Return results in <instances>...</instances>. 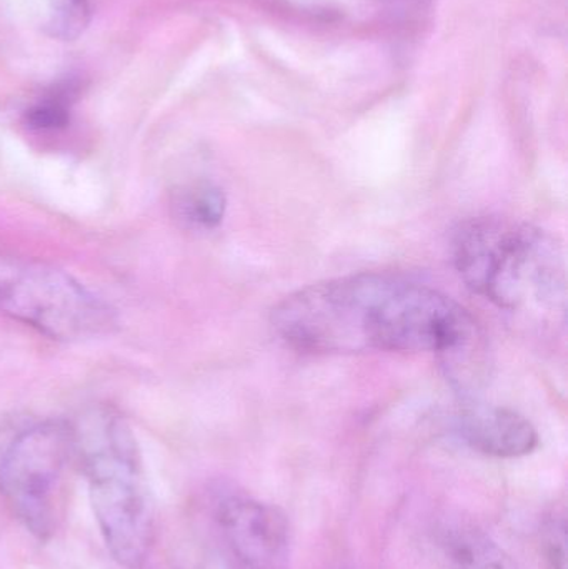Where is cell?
<instances>
[{
  "label": "cell",
  "mask_w": 568,
  "mask_h": 569,
  "mask_svg": "<svg viewBox=\"0 0 568 569\" xmlns=\"http://www.w3.org/2000/svg\"><path fill=\"white\" fill-rule=\"evenodd\" d=\"M72 461V425L59 420L23 428L0 453V495L20 527L42 543L59 533L66 518Z\"/></svg>",
  "instance_id": "cell-4"
},
{
  "label": "cell",
  "mask_w": 568,
  "mask_h": 569,
  "mask_svg": "<svg viewBox=\"0 0 568 569\" xmlns=\"http://www.w3.org/2000/svg\"><path fill=\"white\" fill-rule=\"evenodd\" d=\"M16 7L53 39H73L89 23L87 0H16Z\"/></svg>",
  "instance_id": "cell-9"
},
{
  "label": "cell",
  "mask_w": 568,
  "mask_h": 569,
  "mask_svg": "<svg viewBox=\"0 0 568 569\" xmlns=\"http://www.w3.org/2000/svg\"><path fill=\"white\" fill-rule=\"evenodd\" d=\"M226 193L212 182L190 183L177 193V216L192 229H217L226 217Z\"/></svg>",
  "instance_id": "cell-10"
},
{
  "label": "cell",
  "mask_w": 568,
  "mask_h": 569,
  "mask_svg": "<svg viewBox=\"0 0 568 569\" xmlns=\"http://www.w3.org/2000/svg\"><path fill=\"white\" fill-rule=\"evenodd\" d=\"M72 89H56L27 112V123L36 130H57L69 122Z\"/></svg>",
  "instance_id": "cell-11"
},
{
  "label": "cell",
  "mask_w": 568,
  "mask_h": 569,
  "mask_svg": "<svg viewBox=\"0 0 568 569\" xmlns=\"http://www.w3.org/2000/svg\"><path fill=\"white\" fill-rule=\"evenodd\" d=\"M444 550L452 569H519L504 548L476 527L450 528L444 538Z\"/></svg>",
  "instance_id": "cell-8"
},
{
  "label": "cell",
  "mask_w": 568,
  "mask_h": 569,
  "mask_svg": "<svg viewBox=\"0 0 568 569\" xmlns=\"http://www.w3.org/2000/svg\"><path fill=\"white\" fill-rule=\"evenodd\" d=\"M273 330L307 353L462 350L474 338L466 308L393 273H353L302 288L272 310Z\"/></svg>",
  "instance_id": "cell-1"
},
{
  "label": "cell",
  "mask_w": 568,
  "mask_h": 569,
  "mask_svg": "<svg viewBox=\"0 0 568 569\" xmlns=\"http://www.w3.org/2000/svg\"><path fill=\"white\" fill-rule=\"evenodd\" d=\"M72 435L103 545L120 567H142L156 538V508L132 428L116 411L97 408Z\"/></svg>",
  "instance_id": "cell-2"
},
{
  "label": "cell",
  "mask_w": 568,
  "mask_h": 569,
  "mask_svg": "<svg viewBox=\"0 0 568 569\" xmlns=\"http://www.w3.org/2000/svg\"><path fill=\"white\" fill-rule=\"evenodd\" d=\"M217 525L243 569H290V531L272 505L230 495L217 505Z\"/></svg>",
  "instance_id": "cell-6"
},
{
  "label": "cell",
  "mask_w": 568,
  "mask_h": 569,
  "mask_svg": "<svg viewBox=\"0 0 568 569\" xmlns=\"http://www.w3.org/2000/svg\"><path fill=\"white\" fill-rule=\"evenodd\" d=\"M456 433L479 453L496 458H520L539 447L534 425L509 408L470 405L456 417Z\"/></svg>",
  "instance_id": "cell-7"
},
{
  "label": "cell",
  "mask_w": 568,
  "mask_h": 569,
  "mask_svg": "<svg viewBox=\"0 0 568 569\" xmlns=\"http://www.w3.org/2000/svg\"><path fill=\"white\" fill-rule=\"evenodd\" d=\"M202 569H242V567H237V565H233L232 561L226 560V558H210L209 561H207L206 567Z\"/></svg>",
  "instance_id": "cell-13"
},
{
  "label": "cell",
  "mask_w": 568,
  "mask_h": 569,
  "mask_svg": "<svg viewBox=\"0 0 568 569\" xmlns=\"http://www.w3.org/2000/svg\"><path fill=\"white\" fill-rule=\"evenodd\" d=\"M0 315L63 341L100 337L116 325L112 308L69 273L2 256Z\"/></svg>",
  "instance_id": "cell-5"
},
{
  "label": "cell",
  "mask_w": 568,
  "mask_h": 569,
  "mask_svg": "<svg viewBox=\"0 0 568 569\" xmlns=\"http://www.w3.org/2000/svg\"><path fill=\"white\" fill-rule=\"evenodd\" d=\"M454 266L474 293L499 308L549 317L566 301V266L556 239L529 223L476 217L452 239Z\"/></svg>",
  "instance_id": "cell-3"
},
{
  "label": "cell",
  "mask_w": 568,
  "mask_h": 569,
  "mask_svg": "<svg viewBox=\"0 0 568 569\" xmlns=\"http://www.w3.org/2000/svg\"><path fill=\"white\" fill-rule=\"evenodd\" d=\"M546 551L552 569H567L566 521L556 520L549 525L546 533Z\"/></svg>",
  "instance_id": "cell-12"
}]
</instances>
